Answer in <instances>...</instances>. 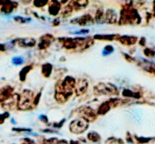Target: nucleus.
Returning a JSON list of instances; mask_svg holds the SVG:
<instances>
[{
	"label": "nucleus",
	"instance_id": "nucleus-1",
	"mask_svg": "<svg viewBox=\"0 0 155 144\" xmlns=\"http://www.w3.org/2000/svg\"><path fill=\"white\" fill-rule=\"evenodd\" d=\"M88 127V123L85 118H79L74 120L69 125L70 131L75 134H80L85 131Z\"/></svg>",
	"mask_w": 155,
	"mask_h": 144
},
{
	"label": "nucleus",
	"instance_id": "nucleus-2",
	"mask_svg": "<svg viewBox=\"0 0 155 144\" xmlns=\"http://www.w3.org/2000/svg\"><path fill=\"white\" fill-rule=\"evenodd\" d=\"M87 138L89 141H91V142H94V143L101 142V136H100L97 132H94V131L90 132V133L87 134Z\"/></svg>",
	"mask_w": 155,
	"mask_h": 144
},
{
	"label": "nucleus",
	"instance_id": "nucleus-3",
	"mask_svg": "<svg viewBox=\"0 0 155 144\" xmlns=\"http://www.w3.org/2000/svg\"><path fill=\"white\" fill-rule=\"evenodd\" d=\"M102 87H97V90H98V92L102 93H115V87H109L108 85H105V84H101Z\"/></svg>",
	"mask_w": 155,
	"mask_h": 144
},
{
	"label": "nucleus",
	"instance_id": "nucleus-4",
	"mask_svg": "<svg viewBox=\"0 0 155 144\" xmlns=\"http://www.w3.org/2000/svg\"><path fill=\"white\" fill-rule=\"evenodd\" d=\"M87 83L86 81L82 80L81 81H80L77 85V88H76V92L77 93H84L86 90H87Z\"/></svg>",
	"mask_w": 155,
	"mask_h": 144
},
{
	"label": "nucleus",
	"instance_id": "nucleus-5",
	"mask_svg": "<svg viewBox=\"0 0 155 144\" xmlns=\"http://www.w3.org/2000/svg\"><path fill=\"white\" fill-rule=\"evenodd\" d=\"M136 40V38L132 37H128V36H123L120 39L122 43L126 44V45H130V44L134 43Z\"/></svg>",
	"mask_w": 155,
	"mask_h": 144
},
{
	"label": "nucleus",
	"instance_id": "nucleus-6",
	"mask_svg": "<svg viewBox=\"0 0 155 144\" xmlns=\"http://www.w3.org/2000/svg\"><path fill=\"white\" fill-rule=\"evenodd\" d=\"M110 109V102H105L101 105L98 109V113L99 114H105L106 112H108Z\"/></svg>",
	"mask_w": 155,
	"mask_h": 144
},
{
	"label": "nucleus",
	"instance_id": "nucleus-7",
	"mask_svg": "<svg viewBox=\"0 0 155 144\" xmlns=\"http://www.w3.org/2000/svg\"><path fill=\"white\" fill-rule=\"evenodd\" d=\"M52 72V65L50 64H46L43 65L42 73L45 77H50Z\"/></svg>",
	"mask_w": 155,
	"mask_h": 144
},
{
	"label": "nucleus",
	"instance_id": "nucleus-8",
	"mask_svg": "<svg viewBox=\"0 0 155 144\" xmlns=\"http://www.w3.org/2000/svg\"><path fill=\"white\" fill-rule=\"evenodd\" d=\"M59 9V5L58 3H53L49 8V12L53 15H56L58 14Z\"/></svg>",
	"mask_w": 155,
	"mask_h": 144
},
{
	"label": "nucleus",
	"instance_id": "nucleus-9",
	"mask_svg": "<svg viewBox=\"0 0 155 144\" xmlns=\"http://www.w3.org/2000/svg\"><path fill=\"white\" fill-rule=\"evenodd\" d=\"M113 51H114V48H113L112 46H110V45L106 46L104 47V50H103L102 55L104 56H109V55H110L111 53H113Z\"/></svg>",
	"mask_w": 155,
	"mask_h": 144
},
{
	"label": "nucleus",
	"instance_id": "nucleus-10",
	"mask_svg": "<svg viewBox=\"0 0 155 144\" xmlns=\"http://www.w3.org/2000/svg\"><path fill=\"white\" fill-rule=\"evenodd\" d=\"M30 69H31V67L26 66L25 68H24L23 69L21 70V71L20 72V78L22 81L25 80V77H26L27 73L30 71Z\"/></svg>",
	"mask_w": 155,
	"mask_h": 144
},
{
	"label": "nucleus",
	"instance_id": "nucleus-11",
	"mask_svg": "<svg viewBox=\"0 0 155 144\" xmlns=\"http://www.w3.org/2000/svg\"><path fill=\"white\" fill-rule=\"evenodd\" d=\"M12 9H13V4L8 2V3H6L4 5V6L2 7V11H3L5 13H10L12 12Z\"/></svg>",
	"mask_w": 155,
	"mask_h": 144
},
{
	"label": "nucleus",
	"instance_id": "nucleus-12",
	"mask_svg": "<svg viewBox=\"0 0 155 144\" xmlns=\"http://www.w3.org/2000/svg\"><path fill=\"white\" fill-rule=\"evenodd\" d=\"M12 62L13 65H21V64H23L24 59L22 57L20 56H18V57H13L12 59Z\"/></svg>",
	"mask_w": 155,
	"mask_h": 144
},
{
	"label": "nucleus",
	"instance_id": "nucleus-13",
	"mask_svg": "<svg viewBox=\"0 0 155 144\" xmlns=\"http://www.w3.org/2000/svg\"><path fill=\"white\" fill-rule=\"evenodd\" d=\"M107 142H109V143H115V144H123V141L121 139H116V138L111 137L109 139H107Z\"/></svg>",
	"mask_w": 155,
	"mask_h": 144
},
{
	"label": "nucleus",
	"instance_id": "nucleus-14",
	"mask_svg": "<svg viewBox=\"0 0 155 144\" xmlns=\"http://www.w3.org/2000/svg\"><path fill=\"white\" fill-rule=\"evenodd\" d=\"M22 142H23L22 144H37L33 139H30V138H25Z\"/></svg>",
	"mask_w": 155,
	"mask_h": 144
},
{
	"label": "nucleus",
	"instance_id": "nucleus-15",
	"mask_svg": "<svg viewBox=\"0 0 155 144\" xmlns=\"http://www.w3.org/2000/svg\"><path fill=\"white\" fill-rule=\"evenodd\" d=\"M9 116V114L8 112H5V113L2 114V115H0V124H2L3 123V121H5V118H7Z\"/></svg>",
	"mask_w": 155,
	"mask_h": 144
},
{
	"label": "nucleus",
	"instance_id": "nucleus-16",
	"mask_svg": "<svg viewBox=\"0 0 155 144\" xmlns=\"http://www.w3.org/2000/svg\"><path fill=\"white\" fill-rule=\"evenodd\" d=\"M14 131H18V132H31V129L28 128H13L12 129Z\"/></svg>",
	"mask_w": 155,
	"mask_h": 144
},
{
	"label": "nucleus",
	"instance_id": "nucleus-17",
	"mask_svg": "<svg viewBox=\"0 0 155 144\" xmlns=\"http://www.w3.org/2000/svg\"><path fill=\"white\" fill-rule=\"evenodd\" d=\"M41 120L42 121H45V122H47L48 121V119H47V116H44V115H41Z\"/></svg>",
	"mask_w": 155,
	"mask_h": 144
},
{
	"label": "nucleus",
	"instance_id": "nucleus-18",
	"mask_svg": "<svg viewBox=\"0 0 155 144\" xmlns=\"http://www.w3.org/2000/svg\"><path fill=\"white\" fill-rule=\"evenodd\" d=\"M69 144H81V143H80V142H78V141L71 140V141H70V143Z\"/></svg>",
	"mask_w": 155,
	"mask_h": 144
},
{
	"label": "nucleus",
	"instance_id": "nucleus-19",
	"mask_svg": "<svg viewBox=\"0 0 155 144\" xmlns=\"http://www.w3.org/2000/svg\"><path fill=\"white\" fill-rule=\"evenodd\" d=\"M84 115H89L88 112H84ZM92 115H93V112H91V113H90V117H91Z\"/></svg>",
	"mask_w": 155,
	"mask_h": 144
},
{
	"label": "nucleus",
	"instance_id": "nucleus-20",
	"mask_svg": "<svg viewBox=\"0 0 155 144\" xmlns=\"http://www.w3.org/2000/svg\"><path fill=\"white\" fill-rule=\"evenodd\" d=\"M1 50H4L3 45H0V51H1Z\"/></svg>",
	"mask_w": 155,
	"mask_h": 144
}]
</instances>
